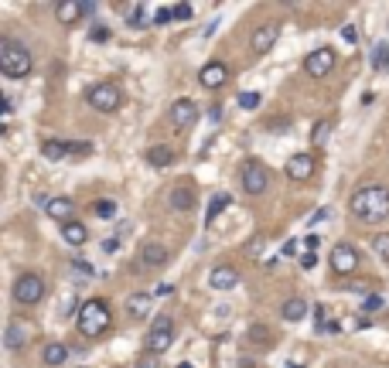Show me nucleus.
Listing matches in <instances>:
<instances>
[{
  "label": "nucleus",
  "instance_id": "25",
  "mask_svg": "<svg viewBox=\"0 0 389 368\" xmlns=\"http://www.w3.org/2000/svg\"><path fill=\"white\" fill-rule=\"evenodd\" d=\"M65 358H68V348H65V345H55V341H52V345H45V351H41V362H45V365H65Z\"/></svg>",
  "mask_w": 389,
  "mask_h": 368
},
{
  "label": "nucleus",
  "instance_id": "52",
  "mask_svg": "<svg viewBox=\"0 0 389 368\" xmlns=\"http://www.w3.org/2000/svg\"><path fill=\"white\" fill-rule=\"evenodd\" d=\"M287 368H304V365H287Z\"/></svg>",
  "mask_w": 389,
  "mask_h": 368
},
{
  "label": "nucleus",
  "instance_id": "46",
  "mask_svg": "<svg viewBox=\"0 0 389 368\" xmlns=\"http://www.w3.org/2000/svg\"><path fill=\"white\" fill-rule=\"evenodd\" d=\"M72 266H75V269H82V276H96V269H93L89 263H72Z\"/></svg>",
  "mask_w": 389,
  "mask_h": 368
},
{
  "label": "nucleus",
  "instance_id": "12",
  "mask_svg": "<svg viewBox=\"0 0 389 368\" xmlns=\"http://www.w3.org/2000/svg\"><path fill=\"white\" fill-rule=\"evenodd\" d=\"M198 82H202L205 89H219V86H225V82H229V65H225V61H209V65H202Z\"/></svg>",
  "mask_w": 389,
  "mask_h": 368
},
{
  "label": "nucleus",
  "instance_id": "13",
  "mask_svg": "<svg viewBox=\"0 0 389 368\" xmlns=\"http://www.w3.org/2000/svg\"><path fill=\"white\" fill-rule=\"evenodd\" d=\"M195 119H198V103L195 99H178V103L171 106V123L178 130H188Z\"/></svg>",
  "mask_w": 389,
  "mask_h": 368
},
{
  "label": "nucleus",
  "instance_id": "18",
  "mask_svg": "<svg viewBox=\"0 0 389 368\" xmlns=\"http://www.w3.org/2000/svg\"><path fill=\"white\" fill-rule=\"evenodd\" d=\"M55 14L61 24H79V17H86V14H82V0H58Z\"/></svg>",
  "mask_w": 389,
  "mask_h": 368
},
{
  "label": "nucleus",
  "instance_id": "4",
  "mask_svg": "<svg viewBox=\"0 0 389 368\" xmlns=\"http://www.w3.org/2000/svg\"><path fill=\"white\" fill-rule=\"evenodd\" d=\"M45 297V280L38 273H21L14 280V300L24 304V307H35L38 300Z\"/></svg>",
  "mask_w": 389,
  "mask_h": 368
},
{
  "label": "nucleus",
  "instance_id": "40",
  "mask_svg": "<svg viewBox=\"0 0 389 368\" xmlns=\"http://www.w3.org/2000/svg\"><path fill=\"white\" fill-rule=\"evenodd\" d=\"M110 38V28H93V41H106Z\"/></svg>",
  "mask_w": 389,
  "mask_h": 368
},
{
  "label": "nucleus",
  "instance_id": "47",
  "mask_svg": "<svg viewBox=\"0 0 389 368\" xmlns=\"http://www.w3.org/2000/svg\"><path fill=\"white\" fill-rule=\"evenodd\" d=\"M96 10H99V7H96V3H89V0H86V3H82V14H86V17H89V14H96Z\"/></svg>",
  "mask_w": 389,
  "mask_h": 368
},
{
  "label": "nucleus",
  "instance_id": "22",
  "mask_svg": "<svg viewBox=\"0 0 389 368\" xmlns=\"http://www.w3.org/2000/svg\"><path fill=\"white\" fill-rule=\"evenodd\" d=\"M61 239H65L68 246H82V242L89 239V232H86L82 222H68V225H61Z\"/></svg>",
  "mask_w": 389,
  "mask_h": 368
},
{
  "label": "nucleus",
  "instance_id": "10",
  "mask_svg": "<svg viewBox=\"0 0 389 368\" xmlns=\"http://www.w3.org/2000/svg\"><path fill=\"white\" fill-rule=\"evenodd\" d=\"M287 177L290 181H311L314 177V171H318V160L311 157V154H294V157L287 160Z\"/></svg>",
  "mask_w": 389,
  "mask_h": 368
},
{
  "label": "nucleus",
  "instance_id": "51",
  "mask_svg": "<svg viewBox=\"0 0 389 368\" xmlns=\"http://www.w3.org/2000/svg\"><path fill=\"white\" fill-rule=\"evenodd\" d=\"M178 368H195V365H188V362H181V365H178Z\"/></svg>",
  "mask_w": 389,
  "mask_h": 368
},
{
  "label": "nucleus",
  "instance_id": "48",
  "mask_svg": "<svg viewBox=\"0 0 389 368\" xmlns=\"http://www.w3.org/2000/svg\"><path fill=\"white\" fill-rule=\"evenodd\" d=\"M209 116H212V119L219 123V119H222V106H212V109H209Z\"/></svg>",
  "mask_w": 389,
  "mask_h": 368
},
{
  "label": "nucleus",
  "instance_id": "16",
  "mask_svg": "<svg viewBox=\"0 0 389 368\" xmlns=\"http://www.w3.org/2000/svg\"><path fill=\"white\" fill-rule=\"evenodd\" d=\"M236 283H239V269L236 266H216L209 273V287L212 290H232Z\"/></svg>",
  "mask_w": 389,
  "mask_h": 368
},
{
  "label": "nucleus",
  "instance_id": "19",
  "mask_svg": "<svg viewBox=\"0 0 389 368\" xmlns=\"http://www.w3.org/2000/svg\"><path fill=\"white\" fill-rule=\"evenodd\" d=\"M167 256H171V253H167L161 242H144V246H140V263L144 266H164Z\"/></svg>",
  "mask_w": 389,
  "mask_h": 368
},
{
  "label": "nucleus",
  "instance_id": "8",
  "mask_svg": "<svg viewBox=\"0 0 389 368\" xmlns=\"http://www.w3.org/2000/svg\"><path fill=\"white\" fill-rule=\"evenodd\" d=\"M334 61H338V58H334L332 48H314V52L304 58V72H307L311 79H325L334 68Z\"/></svg>",
  "mask_w": 389,
  "mask_h": 368
},
{
  "label": "nucleus",
  "instance_id": "23",
  "mask_svg": "<svg viewBox=\"0 0 389 368\" xmlns=\"http://www.w3.org/2000/svg\"><path fill=\"white\" fill-rule=\"evenodd\" d=\"M41 154H45V160H65L72 154V144H65V140H45L41 144Z\"/></svg>",
  "mask_w": 389,
  "mask_h": 368
},
{
  "label": "nucleus",
  "instance_id": "45",
  "mask_svg": "<svg viewBox=\"0 0 389 368\" xmlns=\"http://www.w3.org/2000/svg\"><path fill=\"white\" fill-rule=\"evenodd\" d=\"M304 246H307V253H314V249L321 246V239H318V235H307V239H304Z\"/></svg>",
  "mask_w": 389,
  "mask_h": 368
},
{
  "label": "nucleus",
  "instance_id": "9",
  "mask_svg": "<svg viewBox=\"0 0 389 368\" xmlns=\"http://www.w3.org/2000/svg\"><path fill=\"white\" fill-rule=\"evenodd\" d=\"M332 269L338 273V276L355 273V269H359V249L348 246V242H338V246L332 249Z\"/></svg>",
  "mask_w": 389,
  "mask_h": 368
},
{
  "label": "nucleus",
  "instance_id": "3",
  "mask_svg": "<svg viewBox=\"0 0 389 368\" xmlns=\"http://www.w3.org/2000/svg\"><path fill=\"white\" fill-rule=\"evenodd\" d=\"M35 65V55L28 52V45L14 41V38H0V72L7 79H24Z\"/></svg>",
  "mask_w": 389,
  "mask_h": 368
},
{
  "label": "nucleus",
  "instance_id": "35",
  "mask_svg": "<svg viewBox=\"0 0 389 368\" xmlns=\"http://www.w3.org/2000/svg\"><path fill=\"white\" fill-rule=\"evenodd\" d=\"M174 17L178 21H191V3H174Z\"/></svg>",
  "mask_w": 389,
  "mask_h": 368
},
{
  "label": "nucleus",
  "instance_id": "33",
  "mask_svg": "<svg viewBox=\"0 0 389 368\" xmlns=\"http://www.w3.org/2000/svg\"><path fill=\"white\" fill-rule=\"evenodd\" d=\"M239 106H243V109H256V106H260V93H243V96H239Z\"/></svg>",
  "mask_w": 389,
  "mask_h": 368
},
{
  "label": "nucleus",
  "instance_id": "26",
  "mask_svg": "<svg viewBox=\"0 0 389 368\" xmlns=\"http://www.w3.org/2000/svg\"><path fill=\"white\" fill-rule=\"evenodd\" d=\"M246 341H249V345H270L274 334H270L267 324H249V327H246Z\"/></svg>",
  "mask_w": 389,
  "mask_h": 368
},
{
  "label": "nucleus",
  "instance_id": "38",
  "mask_svg": "<svg viewBox=\"0 0 389 368\" xmlns=\"http://www.w3.org/2000/svg\"><path fill=\"white\" fill-rule=\"evenodd\" d=\"M325 218H332V209H318L314 215H311V225H321Z\"/></svg>",
  "mask_w": 389,
  "mask_h": 368
},
{
  "label": "nucleus",
  "instance_id": "27",
  "mask_svg": "<svg viewBox=\"0 0 389 368\" xmlns=\"http://www.w3.org/2000/svg\"><path fill=\"white\" fill-rule=\"evenodd\" d=\"M229 202H232L229 195H216V198L209 202V215H205V225H216V218H219V215L229 209Z\"/></svg>",
  "mask_w": 389,
  "mask_h": 368
},
{
  "label": "nucleus",
  "instance_id": "7",
  "mask_svg": "<svg viewBox=\"0 0 389 368\" xmlns=\"http://www.w3.org/2000/svg\"><path fill=\"white\" fill-rule=\"evenodd\" d=\"M243 188H246V195H263L270 188V171L260 160H246V167H243Z\"/></svg>",
  "mask_w": 389,
  "mask_h": 368
},
{
  "label": "nucleus",
  "instance_id": "32",
  "mask_svg": "<svg viewBox=\"0 0 389 368\" xmlns=\"http://www.w3.org/2000/svg\"><path fill=\"white\" fill-rule=\"evenodd\" d=\"M137 368H161V355H151V351H144V355L137 358Z\"/></svg>",
  "mask_w": 389,
  "mask_h": 368
},
{
  "label": "nucleus",
  "instance_id": "34",
  "mask_svg": "<svg viewBox=\"0 0 389 368\" xmlns=\"http://www.w3.org/2000/svg\"><path fill=\"white\" fill-rule=\"evenodd\" d=\"M171 21H174V7H161V10H158V17H154V24H161V28L171 24Z\"/></svg>",
  "mask_w": 389,
  "mask_h": 368
},
{
  "label": "nucleus",
  "instance_id": "49",
  "mask_svg": "<svg viewBox=\"0 0 389 368\" xmlns=\"http://www.w3.org/2000/svg\"><path fill=\"white\" fill-rule=\"evenodd\" d=\"M283 253H287V256H294V253H297V239H290V242L283 246Z\"/></svg>",
  "mask_w": 389,
  "mask_h": 368
},
{
  "label": "nucleus",
  "instance_id": "43",
  "mask_svg": "<svg viewBox=\"0 0 389 368\" xmlns=\"http://www.w3.org/2000/svg\"><path fill=\"white\" fill-rule=\"evenodd\" d=\"M341 38H345V41H359V31H355V28H341Z\"/></svg>",
  "mask_w": 389,
  "mask_h": 368
},
{
  "label": "nucleus",
  "instance_id": "42",
  "mask_svg": "<svg viewBox=\"0 0 389 368\" xmlns=\"http://www.w3.org/2000/svg\"><path fill=\"white\" fill-rule=\"evenodd\" d=\"M314 263H318V256H314V253H304V256H301V266H304V269H311Z\"/></svg>",
  "mask_w": 389,
  "mask_h": 368
},
{
  "label": "nucleus",
  "instance_id": "14",
  "mask_svg": "<svg viewBox=\"0 0 389 368\" xmlns=\"http://www.w3.org/2000/svg\"><path fill=\"white\" fill-rule=\"evenodd\" d=\"M280 38V28L277 24H260L256 31H253V38H249V45H253V52L256 55H267L274 45H277Z\"/></svg>",
  "mask_w": 389,
  "mask_h": 368
},
{
  "label": "nucleus",
  "instance_id": "28",
  "mask_svg": "<svg viewBox=\"0 0 389 368\" xmlns=\"http://www.w3.org/2000/svg\"><path fill=\"white\" fill-rule=\"evenodd\" d=\"M120 10H123L130 28H144V3H123Z\"/></svg>",
  "mask_w": 389,
  "mask_h": 368
},
{
  "label": "nucleus",
  "instance_id": "44",
  "mask_svg": "<svg viewBox=\"0 0 389 368\" xmlns=\"http://www.w3.org/2000/svg\"><path fill=\"white\" fill-rule=\"evenodd\" d=\"M72 154H93V144H72Z\"/></svg>",
  "mask_w": 389,
  "mask_h": 368
},
{
  "label": "nucleus",
  "instance_id": "41",
  "mask_svg": "<svg viewBox=\"0 0 389 368\" xmlns=\"http://www.w3.org/2000/svg\"><path fill=\"white\" fill-rule=\"evenodd\" d=\"M116 249H120V239H106V242H103V253H106V256L116 253Z\"/></svg>",
  "mask_w": 389,
  "mask_h": 368
},
{
  "label": "nucleus",
  "instance_id": "11",
  "mask_svg": "<svg viewBox=\"0 0 389 368\" xmlns=\"http://www.w3.org/2000/svg\"><path fill=\"white\" fill-rule=\"evenodd\" d=\"M28 341H31V327L24 320H10L7 331H3V348L7 351H21V348H28Z\"/></svg>",
  "mask_w": 389,
  "mask_h": 368
},
{
  "label": "nucleus",
  "instance_id": "20",
  "mask_svg": "<svg viewBox=\"0 0 389 368\" xmlns=\"http://www.w3.org/2000/svg\"><path fill=\"white\" fill-rule=\"evenodd\" d=\"M144 160H147L154 171H164V167L174 164V151H171V147H151V151L144 154Z\"/></svg>",
  "mask_w": 389,
  "mask_h": 368
},
{
  "label": "nucleus",
  "instance_id": "5",
  "mask_svg": "<svg viewBox=\"0 0 389 368\" xmlns=\"http://www.w3.org/2000/svg\"><path fill=\"white\" fill-rule=\"evenodd\" d=\"M86 99H89V106H93L96 113H116V109L123 106V93H120L116 82H99V86L89 89Z\"/></svg>",
  "mask_w": 389,
  "mask_h": 368
},
{
  "label": "nucleus",
  "instance_id": "15",
  "mask_svg": "<svg viewBox=\"0 0 389 368\" xmlns=\"http://www.w3.org/2000/svg\"><path fill=\"white\" fill-rule=\"evenodd\" d=\"M45 211H48V218H55L58 225L75 222V218H72V215H75V202H72V198H61V195H58V198H48V202H45Z\"/></svg>",
  "mask_w": 389,
  "mask_h": 368
},
{
  "label": "nucleus",
  "instance_id": "6",
  "mask_svg": "<svg viewBox=\"0 0 389 368\" xmlns=\"http://www.w3.org/2000/svg\"><path fill=\"white\" fill-rule=\"evenodd\" d=\"M147 351L151 355H161V351H167L171 345H174V320L171 317H158L154 320V327L147 331Z\"/></svg>",
  "mask_w": 389,
  "mask_h": 368
},
{
  "label": "nucleus",
  "instance_id": "21",
  "mask_svg": "<svg viewBox=\"0 0 389 368\" xmlns=\"http://www.w3.org/2000/svg\"><path fill=\"white\" fill-rule=\"evenodd\" d=\"M151 300H154L151 293H133V297L126 300V314L137 317V320H140V317H147L151 314Z\"/></svg>",
  "mask_w": 389,
  "mask_h": 368
},
{
  "label": "nucleus",
  "instance_id": "24",
  "mask_svg": "<svg viewBox=\"0 0 389 368\" xmlns=\"http://www.w3.org/2000/svg\"><path fill=\"white\" fill-rule=\"evenodd\" d=\"M304 314H307V300L304 297H290L287 304H283V320H304Z\"/></svg>",
  "mask_w": 389,
  "mask_h": 368
},
{
  "label": "nucleus",
  "instance_id": "17",
  "mask_svg": "<svg viewBox=\"0 0 389 368\" xmlns=\"http://www.w3.org/2000/svg\"><path fill=\"white\" fill-rule=\"evenodd\" d=\"M191 205H195V188H191L188 181L174 184V188H171V209L174 211H191Z\"/></svg>",
  "mask_w": 389,
  "mask_h": 368
},
{
  "label": "nucleus",
  "instance_id": "37",
  "mask_svg": "<svg viewBox=\"0 0 389 368\" xmlns=\"http://www.w3.org/2000/svg\"><path fill=\"white\" fill-rule=\"evenodd\" d=\"M328 130H332L328 123H318V126H314V144H325V137H328Z\"/></svg>",
  "mask_w": 389,
  "mask_h": 368
},
{
  "label": "nucleus",
  "instance_id": "29",
  "mask_svg": "<svg viewBox=\"0 0 389 368\" xmlns=\"http://www.w3.org/2000/svg\"><path fill=\"white\" fill-rule=\"evenodd\" d=\"M372 68H376V72L389 68V45L386 41H379V45L372 48Z\"/></svg>",
  "mask_w": 389,
  "mask_h": 368
},
{
  "label": "nucleus",
  "instance_id": "30",
  "mask_svg": "<svg viewBox=\"0 0 389 368\" xmlns=\"http://www.w3.org/2000/svg\"><path fill=\"white\" fill-rule=\"evenodd\" d=\"M372 253H376L383 263H389V232H383V235L372 239Z\"/></svg>",
  "mask_w": 389,
  "mask_h": 368
},
{
  "label": "nucleus",
  "instance_id": "39",
  "mask_svg": "<svg viewBox=\"0 0 389 368\" xmlns=\"http://www.w3.org/2000/svg\"><path fill=\"white\" fill-rule=\"evenodd\" d=\"M263 242H267V239H263V235H256V239L249 242V256H260V249H263Z\"/></svg>",
  "mask_w": 389,
  "mask_h": 368
},
{
  "label": "nucleus",
  "instance_id": "31",
  "mask_svg": "<svg viewBox=\"0 0 389 368\" xmlns=\"http://www.w3.org/2000/svg\"><path fill=\"white\" fill-rule=\"evenodd\" d=\"M93 211H96V218H113V215H116V202H113V198H99V202L93 205Z\"/></svg>",
  "mask_w": 389,
  "mask_h": 368
},
{
  "label": "nucleus",
  "instance_id": "2",
  "mask_svg": "<svg viewBox=\"0 0 389 368\" xmlns=\"http://www.w3.org/2000/svg\"><path fill=\"white\" fill-rule=\"evenodd\" d=\"M113 324V314L110 307L103 304V300H86L82 307H79V314H75V327H79V334L82 338H103L106 331H110Z\"/></svg>",
  "mask_w": 389,
  "mask_h": 368
},
{
  "label": "nucleus",
  "instance_id": "1",
  "mask_svg": "<svg viewBox=\"0 0 389 368\" xmlns=\"http://www.w3.org/2000/svg\"><path fill=\"white\" fill-rule=\"evenodd\" d=\"M352 215H355L362 225H376V222L389 218V188L369 184V188H362L359 195H352Z\"/></svg>",
  "mask_w": 389,
  "mask_h": 368
},
{
  "label": "nucleus",
  "instance_id": "36",
  "mask_svg": "<svg viewBox=\"0 0 389 368\" xmlns=\"http://www.w3.org/2000/svg\"><path fill=\"white\" fill-rule=\"evenodd\" d=\"M362 307H366V311H383V297H376V293H369Z\"/></svg>",
  "mask_w": 389,
  "mask_h": 368
},
{
  "label": "nucleus",
  "instance_id": "50",
  "mask_svg": "<svg viewBox=\"0 0 389 368\" xmlns=\"http://www.w3.org/2000/svg\"><path fill=\"white\" fill-rule=\"evenodd\" d=\"M239 368H256V365H253L249 358H243V362H239Z\"/></svg>",
  "mask_w": 389,
  "mask_h": 368
}]
</instances>
